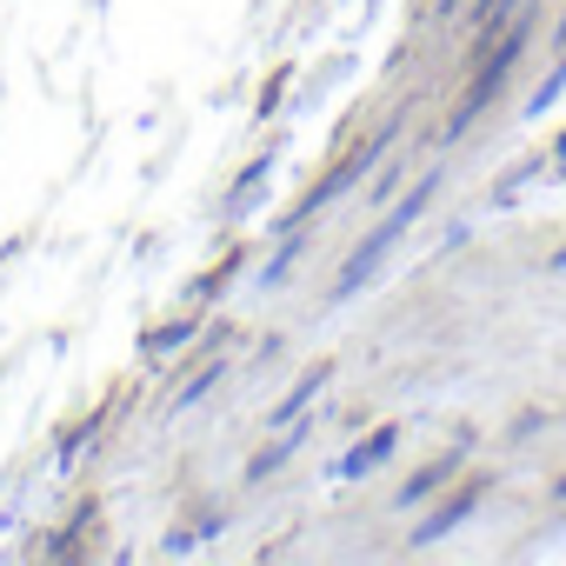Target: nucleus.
<instances>
[{
  "mask_svg": "<svg viewBox=\"0 0 566 566\" xmlns=\"http://www.w3.org/2000/svg\"><path fill=\"white\" fill-rule=\"evenodd\" d=\"M301 533L460 539L566 520V233L493 240L307 374Z\"/></svg>",
  "mask_w": 566,
  "mask_h": 566,
  "instance_id": "1",
  "label": "nucleus"
}]
</instances>
